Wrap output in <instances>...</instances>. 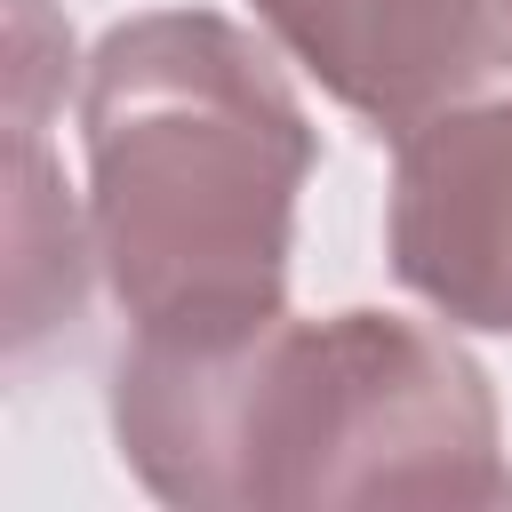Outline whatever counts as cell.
I'll list each match as a JSON object with an SVG mask.
<instances>
[{
	"label": "cell",
	"mask_w": 512,
	"mask_h": 512,
	"mask_svg": "<svg viewBox=\"0 0 512 512\" xmlns=\"http://www.w3.org/2000/svg\"><path fill=\"white\" fill-rule=\"evenodd\" d=\"M88 240L128 328L288 312L320 136L272 48L216 8H144L80 64Z\"/></svg>",
	"instance_id": "2"
},
{
	"label": "cell",
	"mask_w": 512,
	"mask_h": 512,
	"mask_svg": "<svg viewBox=\"0 0 512 512\" xmlns=\"http://www.w3.org/2000/svg\"><path fill=\"white\" fill-rule=\"evenodd\" d=\"M256 16L344 112L384 136L480 96L512 64L496 0H256Z\"/></svg>",
	"instance_id": "4"
},
{
	"label": "cell",
	"mask_w": 512,
	"mask_h": 512,
	"mask_svg": "<svg viewBox=\"0 0 512 512\" xmlns=\"http://www.w3.org/2000/svg\"><path fill=\"white\" fill-rule=\"evenodd\" d=\"M384 256L448 328L512 336V96H464L400 136Z\"/></svg>",
	"instance_id": "3"
},
{
	"label": "cell",
	"mask_w": 512,
	"mask_h": 512,
	"mask_svg": "<svg viewBox=\"0 0 512 512\" xmlns=\"http://www.w3.org/2000/svg\"><path fill=\"white\" fill-rule=\"evenodd\" d=\"M112 440L160 504H512L488 368L400 312L128 328Z\"/></svg>",
	"instance_id": "1"
},
{
	"label": "cell",
	"mask_w": 512,
	"mask_h": 512,
	"mask_svg": "<svg viewBox=\"0 0 512 512\" xmlns=\"http://www.w3.org/2000/svg\"><path fill=\"white\" fill-rule=\"evenodd\" d=\"M496 8H504V32H512V0H496Z\"/></svg>",
	"instance_id": "5"
}]
</instances>
